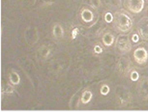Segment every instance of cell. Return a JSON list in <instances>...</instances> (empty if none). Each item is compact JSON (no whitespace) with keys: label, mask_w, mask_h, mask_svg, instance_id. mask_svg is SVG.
I'll return each instance as SVG.
<instances>
[{"label":"cell","mask_w":148,"mask_h":112,"mask_svg":"<svg viewBox=\"0 0 148 112\" xmlns=\"http://www.w3.org/2000/svg\"><path fill=\"white\" fill-rule=\"evenodd\" d=\"M114 20L117 30L121 33H128L133 28V18L123 12L116 13Z\"/></svg>","instance_id":"obj_1"},{"label":"cell","mask_w":148,"mask_h":112,"mask_svg":"<svg viewBox=\"0 0 148 112\" xmlns=\"http://www.w3.org/2000/svg\"><path fill=\"white\" fill-rule=\"evenodd\" d=\"M116 100L120 107L127 106L133 100L132 93L126 87L120 86V87L116 89Z\"/></svg>","instance_id":"obj_2"},{"label":"cell","mask_w":148,"mask_h":112,"mask_svg":"<svg viewBox=\"0 0 148 112\" xmlns=\"http://www.w3.org/2000/svg\"><path fill=\"white\" fill-rule=\"evenodd\" d=\"M116 68L120 74L127 76V75L130 74L131 71L133 70V63L130 60V58L126 57V56H122L117 61Z\"/></svg>","instance_id":"obj_3"},{"label":"cell","mask_w":148,"mask_h":112,"mask_svg":"<svg viewBox=\"0 0 148 112\" xmlns=\"http://www.w3.org/2000/svg\"><path fill=\"white\" fill-rule=\"evenodd\" d=\"M144 0H125V8L130 13L138 15L142 12L144 8Z\"/></svg>","instance_id":"obj_4"},{"label":"cell","mask_w":148,"mask_h":112,"mask_svg":"<svg viewBox=\"0 0 148 112\" xmlns=\"http://www.w3.org/2000/svg\"><path fill=\"white\" fill-rule=\"evenodd\" d=\"M134 60L139 66L148 62V50L144 46H138L134 50Z\"/></svg>","instance_id":"obj_5"},{"label":"cell","mask_w":148,"mask_h":112,"mask_svg":"<svg viewBox=\"0 0 148 112\" xmlns=\"http://www.w3.org/2000/svg\"><path fill=\"white\" fill-rule=\"evenodd\" d=\"M115 44L117 48L123 53H128L132 49V44L129 37L126 35H119L115 41Z\"/></svg>","instance_id":"obj_6"},{"label":"cell","mask_w":148,"mask_h":112,"mask_svg":"<svg viewBox=\"0 0 148 112\" xmlns=\"http://www.w3.org/2000/svg\"><path fill=\"white\" fill-rule=\"evenodd\" d=\"M136 30H138V35L143 41L148 42V18L144 16L138 21L136 25Z\"/></svg>","instance_id":"obj_7"},{"label":"cell","mask_w":148,"mask_h":112,"mask_svg":"<svg viewBox=\"0 0 148 112\" xmlns=\"http://www.w3.org/2000/svg\"><path fill=\"white\" fill-rule=\"evenodd\" d=\"M138 93L139 98L143 100H148V77L143 76L140 78L138 84Z\"/></svg>","instance_id":"obj_8"},{"label":"cell","mask_w":148,"mask_h":112,"mask_svg":"<svg viewBox=\"0 0 148 112\" xmlns=\"http://www.w3.org/2000/svg\"><path fill=\"white\" fill-rule=\"evenodd\" d=\"M80 18L83 22L85 23H91V22L94 21V18H95V15L93 13V11L89 8H82V11H80Z\"/></svg>","instance_id":"obj_9"},{"label":"cell","mask_w":148,"mask_h":112,"mask_svg":"<svg viewBox=\"0 0 148 112\" xmlns=\"http://www.w3.org/2000/svg\"><path fill=\"white\" fill-rule=\"evenodd\" d=\"M102 42L105 46H107V47L112 46L114 43H115V37H114L111 32L107 31L102 36Z\"/></svg>","instance_id":"obj_10"},{"label":"cell","mask_w":148,"mask_h":112,"mask_svg":"<svg viewBox=\"0 0 148 112\" xmlns=\"http://www.w3.org/2000/svg\"><path fill=\"white\" fill-rule=\"evenodd\" d=\"M65 32H64V28L60 23H55L52 26V36L54 37V39L60 40V39L64 38Z\"/></svg>","instance_id":"obj_11"},{"label":"cell","mask_w":148,"mask_h":112,"mask_svg":"<svg viewBox=\"0 0 148 112\" xmlns=\"http://www.w3.org/2000/svg\"><path fill=\"white\" fill-rule=\"evenodd\" d=\"M93 99V93H92L91 90L89 89H86L82 93V96H80V102H82V104H87L89 103Z\"/></svg>","instance_id":"obj_12"},{"label":"cell","mask_w":148,"mask_h":112,"mask_svg":"<svg viewBox=\"0 0 148 112\" xmlns=\"http://www.w3.org/2000/svg\"><path fill=\"white\" fill-rule=\"evenodd\" d=\"M9 81H10L11 85L16 86L21 83V76H19V74L16 71L12 70V71L9 72Z\"/></svg>","instance_id":"obj_13"},{"label":"cell","mask_w":148,"mask_h":112,"mask_svg":"<svg viewBox=\"0 0 148 112\" xmlns=\"http://www.w3.org/2000/svg\"><path fill=\"white\" fill-rule=\"evenodd\" d=\"M129 76H130V79L132 80V81H134V82H136V81H138L139 78H140V75H139L138 72L136 71V70H135V69H133L132 71H131Z\"/></svg>","instance_id":"obj_14"},{"label":"cell","mask_w":148,"mask_h":112,"mask_svg":"<svg viewBox=\"0 0 148 112\" xmlns=\"http://www.w3.org/2000/svg\"><path fill=\"white\" fill-rule=\"evenodd\" d=\"M49 53H51V49H49L47 46H41V48H40V54H41L42 57H44V58L49 57Z\"/></svg>","instance_id":"obj_15"},{"label":"cell","mask_w":148,"mask_h":112,"mask_svg":"<svg viewBox=\"0 0 148 112\" xmlns=\"http://www.w3.org/2000/svg\"><path fill=\"white\" fill-rule=\"evenodd\" d=\"M110 92V87L108 84H103L101 88H100V93H101L102 96H107Z\"/></svg>","instance_id":"obj_16"},{"label":"cell","mask_w":148,"mask_h":112,"mask_svg":"<svg viewBox=\"0 0 148 112\" xmlns=\"http://www.w3.org/2000/svg\"><path fill=\"white\" fill-rule=\"evenodd\" d=\"M89 4L94 10H98L102 6V0H89Z\"/></svg>","instance_id":"obj_17"},{"label":"cell","mask_w":148,"mask_h":112,"mask_svg":"<svg viewBox=\"0 0 148 112\" xmlns=\"http://www.w3.org/2000/svg\"><path fill=\"white\" fill-rule=\"evenodd\" d=\"M104 20L106 23H112L114 21V16L110 12H107L104 15Z\"/></svg>","instance_id":"obj_18"},{"label":"cell","mask_w":148,"mask_h":112,"mask_svg":"<svg viewBox=\"0 0 148 112\" xmlns=\"http://www.w3.org/2000/svg\"><path fill=\"white\" fill-rule=\"evenodd\" d=\"M93 51L96 55H100L102 54L103 51H104V49H103V46L101 44H96L93 47Z\"/></svg>","instance_id":"obj_19"},{"label":"cell","mask_w":148,"mask_h":112,"mask_svg":"<svg viewBox=\"0 0 148 112\" xmlns=\"http://www.w3.org/2000/svg\"><path fill=\"white\" fill-rule=\"evenodd\" d=\"M139 40H140V36L138 35V33H133L132 36H131V41L134 44H138Z\"/></svg>","instance_id":"obj_20"},{"label":"cell","mask_w":148,"mask_h":112,"mask_svg":"<svg viewBox=\"0 0 148 112\" xmlns=\"http://www.w3.org/2000/svg\"><path fill=\"white\" fill-rule=\"evenodd\" d=\"M77 34H79V28H75V29L73 30V34H72V39H73V40H75V39H76Z\"/></svg>","instance_id":"obj_21"},{"label":"cell","mask_w":148,"mask_h":112,"mask_svg":"<svg viewBox=\"0 0 148 112\" xmlns=\"http://www.w3.org/2000/svg\"><path fill=\"white\" fill-rule=\"evenodd\" d=\"M13 92H14V89L9 85V86H8V87L6 88V93H7V94H12Z\"/></svg>","instance_id":"obj_22"}]
</instances>
